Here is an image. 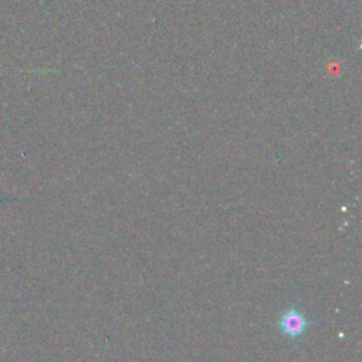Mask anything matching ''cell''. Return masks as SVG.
<instances>
[{"label": "cell", "mask_w": 362, "mask_h": 362, "mask_svg": "<svg viewBox=\"0 0 362 362\" xmlns=\"http://www.w3.org/2000/svg\"><path fill=\"white\" fill-rule=\"evenodd\" d=\"M307 327H308V321L305 315L297 308L291 307L281 311L279 318V328L283 332V335L291 339H296L304 335V332L307 331Z\"/></svg>", "instance_id": "obj_1"}]
</instances>
